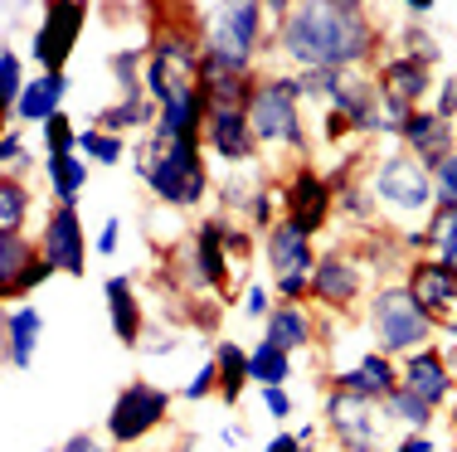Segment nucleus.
I'll list each match as a JSON object with an SVG mask.
<instances>
[{
    "instance_id": "f257e3e1",
    "label": "nucleus",
    "mask_w": 457,
    "mask_h": 452,
    "mask_svg": "<svg viewBox=\"0 0 457 452\" xmlns=\"http://www.w3.org/2000/svg\"><path fill=\"white\" fill-rule=\"evenodd\" d=\"M389 29L361 0H297L278 29L273 59L287 73H375Z\"/></svg>"
},
{
    "instance_id": "f03ea898",
    "label": "nucleus",
    "mask_w": 457,
    "mask_h": 452,
    "mask_svg": "<svg viewBox=\"0 0 457 452\" xmlns=\"http://www.w3.org/2000/svg\"><path fill=\"white\" fill-rule=\"evenodd\" d=\"M248 132H253L258 151L268 166H297L312 160V136H307V117H302V78L287 69H263L244 103Z\"/></svg>"
},
{
    "instance_id": "7ed1b4c3",
    "label": "nucleus",
    "mask_w": 457,
    "mask_h": 452,
    "mask_svg": "<svg viewBox=\"0 0 457 452\" xmlns=\"http://www.w3.org/2000/svg\"><path fill=\"white\" fill-rule=\"evenodd\" d=\"M132 166L137 180L146 185V195L161 210H204L214 195V176H210V156L200 142H166V136L146 132L132 142Z\"/></svg>"
},
{
    "instance_id": "20e7f679",
    "label": "nucleus",
    "mask_w": 457,
    "mask_h": 452,
    "mask_svg": "<svg viewBox=\"0 0 457 452\" xmlns=\"http://www.w3.org/2000/svg\"><path fill=\"white\" fill-rule=\"evenodd\" d=\"M234 224L238 219H228L224 210L220 214H200L195 229L185 234L176 249H170L180 292L220 297V301H238V297H244V287H234L238 267H234V258H228V234H234Z\"/></svg>"
},
{
    "instance_id": "39448f33",
    "label": "nucleus",
    "mask_w": 457,
    "mask_h": 452,
    "mask_svg": "<svg viewBox=\"0 0 457 452\" xmlns=\"http://www.w3.org/2000/svg\"><path fill=\"white\" fill-rule=\"evenodd\" d=\"M365 185H370V200H375V210H379V224L395 229V234L419 229L433 214V176L404 146L375 151L370 166H365Z\"/></svg>"
},
{
    "instance_id": "423d86ee",
    "label": "nucleus",
    "mask_w": 457,
    "mask_h": 452,
    "mask_svg": "<svg viewBox=\"0 0 457 452\" xmlns=\"http://www.w3.org/2000/svg\"><path fill=\"white\" fill-rule=\"evenodd\" d=\"M200 25V45L204 53L238 63V69L263 73V59L278 53V35H268V15L258 0H220V5H200L195 10Z\"/></svg>"
},
{
    "instance_id": "0eeeda50",
    "label": "nucleus",
    "mask_w": 457,
    "mask_h": 452,
    "mask_svg": "<svg viewBox=\"0 0 457 452\" xmlns=\"http://www.w3.org/2000/svg\"><path fill=\"white\" fill-rule=\"evenodd\" d=\"M361 326L370 336V350L389 355V360H404V355L438 341L433 316L413 301V292L404 283H379L375 292H370L365 311H361Z\"/></svg>"
},
{
    "instance_id": "6e6552de",
    "label": "nucleus",
    "mask_w": 457,
    "mask_h": 452,
    "mask_svg": "<svg viewBox=\"0 0 457 452\" xmlns=\"http://www.w3.org/2000/svg\"><path fill=\"white\" fill-rule=\"evenodd\" d=\"M370 292H375V277L370 267L361 263V253L351 249V239L341 243H326L321 258H317V273H312V287H307V301L317 311L336 321H351L365 311Z\"/></svg>"
},
{
    "instance_id": "1a4fd4ad",
    "label": "nucleus",
    "mask_w": 457,
    "mask_h": 452,
    "mask_svg": "<svg viewBox=\"0 0 457 452\" xmlns=\"http://www.w3.org/2000/svg\"><path fill=\"white\" fill-rule=\"evenodd\" d=\"M170 408H176V394L161 390L151 380H127L122 390L112 394V408H107L103 428H107V443L112 448H137L146 443L151 433L170 423Z\"/></svg>"
},
{
    "instance_id": "9d476101",
    "label": "nucleus",
    "mask_w": 457,
    "mask_h": 452,
    "mask_svg": "<svg viewBox=\"0 0 457 452\" xmlns=\"http://www.w3.org/2000/svg\"><path fill=\"white\" fill-rule=\"evenodd\" d=\"M321 428L336 452H385L389 448L385 408L361 399V394L336 390V384H326V394H321Z\"/></svg>"
},
{
    "instance_id": "9b49d317",
    "label": "nucleus",
    "mask_w": 457,
    "mask_h": 452,
    "mask_svg": "<svg viewBox=\"0 0 457 452\" xmlns=\"http://www.w3.org/2000/svg\"><path fill=\"white\" fill-rule=\"evenodd\" d=\"M258 243H263L258 253H263V263H268V283H273L278 301H307L321 243L312 239V234H302L297 224H287V219H278Z\"/></svg>"
},
{
    "instance_id": "f8f14e48",
    "label": "nucleus",
    "mask_w": 457,
    "mask_h": 452,
    "mask_svg": "<svg viewBox=\"0 0 457 452\" xmlns=\"http://www.w3.org/2000/svg\"><path fill=\"white\" fill-rule=\"evenodd\" d=\"M278 200H282V219L297 224L302 234H312V239H321V234L336 224L331 180H326V170L312 166V160H297L292 170H282Z\"/></svg>"
},
{
    "instance_id": "ddd939ff",
    "label": "nucleus",
    "mask_w": 457,
    "mask_h": 452,
    "mask_svg": "<svg viewBox=\"0 0 457 452\" xmlns=\"http://www.w3.org/2000/svg\"><path fill=\"white\" fill-rule=\"evenodd\" d=\"M88 15L93 5H83V0H49L39 10V25L29 35V59H35L39 73H69V59L83 39Z\"/></svg>"
},
{
    "instance_id": "4468645a",
    "label": "nucleus",
    "mask_w": 457,
    "mask_h": 452,
    "mask_svg": "<svg viewBox=\"0 0 457 452\" xmlns=\"http://www.w3.org/2000/svg\"><path fill=\"white\" fill-rule=\"evenodd\" d=\"M35 243H39V253H45V263L54 267V273L73 277V283L88 273L93 243H88V234H83V219H79L73 204H54V210L45 214V229H39Z\"/></svg>"
},
{
    "instance_id": "2eb2a0df",
    "label": "nucleus",
    "mask_w": 457,
    "mask_h": 452,
    "mask_svg": "<svg viewBox=\"0 0 457 452\" xmlns=\"http://www.w3.org/2000/svg\"><path fill=\"white\" fill-rule=\"evenodd\" d=\"M49 277L54 267L45 263V253L29 234H0V307L29 301V292H39Z\"/></svg>"
},
{
    "instance_id": "dca6fc26",
    "label": "nucleus",
    "mask_w": 457,
    "mask_h": 452,
    "mask_svg": "<svg viewBox=\"0 0 457 452\" xmlns=\"http://www.w3.org/2000/svg\"><path fill=\"white\" fill-rule=\"evenodd\" d=\"M200 146H204V156L224 160L228 170H258L263 166V151H258L253 132H248L244 107H210L204 132H200Z\"/></svg>"
},
{
    "instance_id": "f3484780",
    "label": "nucleus",
    "mask_w": 457,
    "mask_h": 452,
    "mask_svg": "<svg viewBox=\"0 0 457 452\" xmlns=\"http://www.w3.org/2000/svg\"><path fill=\"white\" fill-rule=\"evenodd\" d=\"M404 287L413 292V301H419L423 311L433 316V326H448V321H457V267L438 263V258H409L404 267Z\"/></svg>"
},
{
    "instance_id": "a211bd4d",
    "label": "nucleus",
    "mask_w": 457,
    "mask_h": 452,
    "mask_svg": "<svg viewBox=\"0 0 457 452\" xmlns=\"http://www.w3.org/2000/svg\"><path fill=\"white\" fill-rule=\"evenodd\" d=\"M399 384H404L409 394H419V399L428 404V408H438V414H448L453 399H457V380H453L448 360H443L438 341L399 360Z\"/></svg>"
},
{
    "instance_id": "6ab92c4d",
    "label": "nucleus",
    "mask_w": 457,
    "mask_h": 452,
    "mask_svg": "<svg viewBox=\"0 0 457 452\" xmlns=\"http://www.w3.org/2000/svg\"><path fill=\"white\" fill-rule=\"evenodd\" d=\"M263 341L287 355L317 350L321 346V311L312 301H273V311L263 321Z\"/></svg>"
},
{
    "instance_id": "aec40b11",
    "label": "nucleus",
    "mask_w": 457,
    "mask_h": 452,
    "mask_svg": "<svg viewBox=\"0 0 457 452\" xmlns=\"http://www.w3.org/2000/svg\"><path fill=\"white\" fill-rule=\"evenodd\" d=\"M321 380L336 384V390H345V394H361L370 404H385L389 394L399 390V360H389V355H379V350H365V355H355L345 370H331V374H321Z\"/></svg>"
},
{
    "instance_id": "412c9836",
    "label": "nucleus",
    "mask_w": 457,
    "mask_h": 452,
    "mask_svg": "<svg viewBox=\"0 0 457 452\" xmlns=\"http://www.w3.org/2000/svg\"><path fill=\"white\" fill-rule=\"evenodd\" d=\"M103 307H107V321H112L117 346H127V350L146 346V307H141V292H137V277L132 273H112V277H107V283H103Z\"/></svg>"
},
{
    "instance_id": "4be33fe9",
    "label": "nucleus",
    "mask_w": 457,
    "mask_h": 452,
    "mask_svg": "<svg viewBox=\"0 0 457 452\" xmlns=\"http://www.w3.org/2000/svg\"><path fill=\"white\" fill-rule=\"evenodd\" d=\"M375 88L389 93V98H404L409 107H428L423 98H433V88H438V69L423 59H413V53H385L375 69Z\"/></svg>"
},
{
    "instance_id": "5701e85b",
    "label": "nucleus",
    "mask_w": 457,
    "mask_h": 452,
    "mask_svg": "<svg viewBox=\"0 0 457 452\" xmlns=\"http://www.w3.org/2000/svg\"><path fill=\"white\" fill-rule=\"evenodd\" d=\"M45 341V311L35 301H15L0 316V355H5V370H29Z\"/></svg>"
},
{
    "instance_id": "b1692460",
    "label": "nucleus",
    "mask_w": 457,
    "mask_h": 452,
    "mask_svg": "<svg viewBox=\"0 0 457 452\" xmlns=\"http://www.w3.org/2000/svg\"><path fill=\"white\" fill-rule=\"evenodd\" d=\"M399 146H404L423 170H433L457 151V127L443 122L433 107H413V117L404 122V132H399Z\"/></svg>"
},
{
    "instance_id": "393cba45",
    "label": "nucleus",
    "mask_w": 457,
    "mask_h": 452,
    "mask_svg": "<svg viewBox=\"0 0 457 452\" xmlns=\"http://www.w3.org/2000/svg\"><path fill=\"white\" fill-rule=\"evenodd\" d=\"M258 73L238 69V63L220 59V53H200V73H195V88L204 93L210 107H244L248 93H253Z\"/></svg>"
},
{
    "instance_id": "a878e982",
    "label": "nucleus",
    "mask_w": 457,
    "mask_h": 452,
    "mask_svg": "<svg viewBox=\"0 0 457 452\" xmlns=\"http://www.w3.org/2000/svg\"><path fill=\"white\" fill-rule=\"evenodd\" d=\"M331 107L351 122V142L370 146L379 136V88H375V73H345V88H341V98H336Z\"/></svg>"
},
{
    "instance_id": "bb28decb",
    "label": "nucleus",
    "mask_w": 457,
    "mask_h": 452,
    "mask_svg": "<svg viewBox=\"0 0 457 452\" xmlns=\"http://www.w3.org/2000/svg\"><path fill=\"white\" fill-rule=\"evenodd\" d=\"M63 98H69V73H35V78L25 83V93H20L10 122L15 127H45L49 117L63 112Z\"/></svg>"
},
{
    "instance_id": "cd10ccee",
    "label": "nucleus",
    "mask_w": 457,
    "mask_h": 452,
    "mask_svg": "<svg viewBox=\"0 0 457 452\" xmlns=\"http://www.w3.org/2000/svg\"><path fill=\"white\" fill-rule=\"evenodd\" d=\"M404 239V253L409 258H438V263H448L457 267V214L453 210H433L428 219L419 224V229H409V234H399Z\"/></svg>"
},
{
    "instance_id": "c85d7f7f",
    "label": "nucleus",
    "mask_w": 457,
    "mask_h": 452,
    "mask_svg": "<svg viewBox=\"0 0 457 452\" xmlns=\"http://www.w3.org/2000/svg\"><path fill=\"white\" fill-rule=\"evenodd\" d=\"M88 127H103V132H112V136H127V132L146 136L151 127H156V103H151L146 93H141V98H112L107 107H97Z\"/></svg>"
},
{
    "instance_id": "c756f323",
    "label": "nucleus",
    "mask_w": 457,
    "mask_h": 452,
    "mask_svg": "<svg viewBox=\"0 0 457 452\" xmlns=\"http://www.w3.org/2000/svg\"><path fill=\"white\" fill-rule=\"evenodd\" d=\"M214 365H220V404L238 408L244 404V390H248V350L234 336H220L214 341Z\"/></svg>"
},
{
    "instance_id": "7c9ffc66",
    "label": "nucleus",
    "mask_w": 457,
    "mask_h": 452,
    "mask_svg": "<svg viewBox=\"0 0 457 452\" xmlns=\"http://www.w3.org/2000/svg\"><path fill=\"white\" fill-rule=\"evenodd\" d=\"M88 160L73 151V156H45V185H49V195L54 204H73L79 210V195H83V185H88Z\"/></svg>"
},
{
    "instance_id": "2f4dec72",
    "label": "nucleus",
    "mask_w": 457,
    "mask_h": 452,
    "mask_svg": "<svg viewBox=\"0 0 457 452\" xmlns=\"http://www.w3.org/2000/svg\"><path fill=\"white\" fill-rule=\"evenodd\" d=\"M379 408H385V423L399 428V438H404V433H428V428L438 423V408H428L419 394H409L404 384H399V390L389 394Z\"/></svg>"
},
{
    "instance_id": "473e14b6",
    "label": "nucleus",
    "mask_w": 457,
    "mask_h": 452,
    "mask_svg": "<svg viewBox=\"0 0 457 452\" xmlns=\"http://www.w3.org/2000/svg\"><path fill=\"white\" fill-rule=\"evenodd\" d=\"M248 384H258V390H287L292 384V355L268 346V341L258 336L253 350H248Z\"/></svg>"
},
{
    "instance_id": "72a5a7b5",
    "label": "nucleus",
    "mask_w": 457,
    "mask_h": 452,
    "mask_svg": "<svg viewBox=\"0 0 457 452\" xmlns=\"http://www.w3.org/2000/svg\"><path fill=\"white\" fill-rule=\"evenodd\" d=\"M35 214V190L25 176H0V234H25Z\"/></svg>"
},
{
    "instance_id": "f704fd0d",
    "label": "nucleus",
    "mask_w": 457,
    "mask_h": 452,
    "mask_svg": "<svg viewBox=\"0 0 457 452\" xmlns=\"http://www.w3.org/2000/svg\"><path fill=\"white\" fill-rule=\"evenodd\" d=\"M282 219V200H278V176H268V180H258L253 185V195H248L244 204V214H238V224H244L253 239H263L268 229Z\"/></svg>"
},
{
    "instance_id": "c9c22d12",
    "label": "nucleus",
    "mask_w": 457,
    "mask_h": 452,
    "mask_svg": "<svg viewBox=\"0 0 457 452\" xmlns=\"http://www.w3.org/2000/svg\"><path fill=\"white\" fill-rule=\"evenodd\" d=\"M29 73H25V59H20L10 45H0V132H10V112H15L20 93H25Z\"/></svg>"
},
{
    "instance_id": "e433bc0d",
    "label": "nucleus",
    "mask_w": 457,
    "mask_h": 452,
    "mask_svg": "<svg viewBox=\"0 0 457 452\" xmlns=\"http://www.w3.org/2000/svg\"><path fill=\"white\" fill-rule=\"evenodd\" d=\"M107 78L117 83L122 98H141L146 93V49H117L107 59Z\"/></svg>"
},
{
    "instance_id": "4c0bfd02",
    "label": "nucleus",
    "mask_w": 457,
    "mask_h": 452,
    "mask_svg": "<svg viewBox=\"0 0 457 452\" xmlns=\"http://www.w3.org/2000/svg\"><path fill=\"white\" fill-rule=\"evenodd\" d=\"M127 151H132V146H127V136H112V132H103V127H79V156L88 160V166L112 170Z\"/></svg>"
},
{
    "instance_id": "58836bf2",
    "label": "nucleus",
    "mask_w": 457,
    "mask_h": 452,
    "mask_svg": "<svg viewBox=\"0 0 457 452\" xmlns=\"http://www.w3.org/2000/svg\"><path fill=\"white\" fill-rule=\"evenodd\" d=\"M395 45H399V53H413V59H423V63H433L438 69L443 63V45H438V35H433L428 25H399L395 29Z\"/></svg>"
},
{
    "instance_id": "ea45409f",
    "label": "nucleus",
    "mask_w": 457,
    "mask_h": 452,
    "mask_svg": "<svg viewBox=\"0 0 457 452\" xmlns=\"http://www.w3.org/2000/svg\"><path fill=\"white\" fill-rule=\"evenodd\" d=\"M39 142H45V156H73L79 151V127H73L69 112L49 117L45 127H39Z\"/></svg>"
},
{
    "instance_id": "a19ab883",
    "label": "nucleus",
    "mask_w": 457,
    "mask_h": 452,
    "mask_svg": "<svg viewBox=\"0 0 457 452\" xmlns=\"http://www.w3.org/2000/svg\"><path fill=\"white\" fill-rule=\"evenodd\" d=\"M29 166H35V156H29V146H25V127L0 132V176H25Z\"/></svg>"
},
{
    "instance_id": "79ce46f5",
    "label": "nucleus",
    "mask_w": 457,
    "mask_h": 452,
    "mask_svg": "<svg viewBox=\"0 0 457 452\" xmlns=\"http://www.w3.org/2000/svg\"><path fill=\"white\" fill-rule=\"evenodd\" d=\"M297 78H302V103H317V107H331L336 98H341V88H345V73H331V69L297 73Z\"/></svg>"
},
{
    "instance_id": "37998d69",
    "label": "nucleus",
    "mask_w": 457,
    "mask_h": 452,
    "mask_svg": "<svg viewBox=\"0 0 457 452\" xmlns=\"http://www.w3.org/2000/svg\"><path fill=\"white\" fill-rule=\"evenodd\" d=\"M180 399L185 404H204V399H220V365H214V355L200 365V370L185 380V390H180Z\"/></svg>"
},
{
    "instance_id": "c03bdc74",
    "label": "nucleus",
    "mask_w": 457,
    "mask_h": 452,
    "mask_svg": "<svg viewBox=\"0 0 457 452\" xmlns=\"http://www.w3.org/2000/svg\"><path fill=\"white\" fill-rule=\"evenodd\" d=\"M428 176H433V210H453L457 214V151L443 160V166H433Z\"/></svg>"
},
{
    "instance_id": "a18cd8bd",
    "label": "nucleus",
    "mask_w": 457,
    "mask_h": 452,
    "mask_svg": "<svg viewBox=\"0 0 457 452\" xmlns=\"http://www.w3.org/2000/svg\"><path fill=\"white\" fill-rule=\"evenodd\" d=\"M273 301H278L273 283H244V297H238V311H244L248 321H258V326H263V321H268V311H273Z\"/></svg>"
},
{
    "instance_id": "49530a36",
    "label": "nucleus",
    "mask_w": 457,
    "mask_h": 452,
    "mask_svg": "<svg viewBox=\"0 0 457 452\" xmlns=\"http://www.w3.org/2000/svg\"><path fill=\"white\" fill-rule=\"evenodd\" d=\"M409 117H413V107H409L404 98H389V93H379V136H399Z\"/></svg>"
},
{
    "instance_id": "de8ad7c7",
    "label": "nucleus",
    "mask_w": 457,
    "mask_h": 452,
    "mask_svg": "<svg viewBox=\"0 0 457 452\" xmlns=\"http://www.w3.org/2000/svg\"><path fill=\"white\" fill-rule=\"evenodd\" d=\"M428 107L443 117V122L457 127V73H443L438 88H433V103H428Z\"/></svg>"
},
{
    "instance_id": "09e8293b",
    "label": "nucleus",
    "mask_w": 457,
    "mask_h": 452,
    "mask_svg": "<svg viewBox=\"0 0 457 452\" xmlns=\"http://www.w3.org/2000/svg\"><path fill=\"white\" fill-rule=\"evenodd\" d=\"M258 404L268 408V418H273V423H287V418L297 414V404H292V390H258Z\"/></svg>"
},
{
    "instance_id": "8fccbe9b",
    "label": "nucleus",
    "mask_w": 457,
    "mask_h": 452,
    "mask_svg": "<svg viewBox=\"0 0 457 452\" xmlns=\"http://www.w3.org/2000/svg\"><path fill=\"white\" fill-rule=\"evenodd\" d=\"M117 243H122V219H117V214H107L103 229H97V239H93V253L97 258H112Z\"/></svg>"
},
{
    "instance_id": "3c124183",
    "label": "nucleus",
    "mask_w": 457,
    "mask_h": 452,
    "mask_svg": "<svg viewBox=\"0 0 457 452\" xmlns=\"http://www.w3.org/2000/svg\"><path fill=\"white\" fill-rule=\"evenodd\" d=\"M321 142L326 146H341V142H351V122H345L336 107H326L321 112Z\"/></svg>"
},
{
    "instance_id": "603ef678",
    "label": "nucleus",
    "mask_w": 457,
    "mask_h": 452,
    "mask_svg": "<svg viewBox=\"0 0 457 452\" xmlns=\"http://www.w3.org/2000/svg\"><path fill=\"white\" fill-rule=\"evenodd\" d=\"M54 452H117V448L103 443L97 433H73V438H63V443L54 448Z\"/></svg>"
},
{
    "instance_id": "864d4df0",
    "label": "nucleus",
    "mask_w": 457,
    "mask_h": 452,
    "mask_svg": "<svg viewBox=\"0 0 457 452\" xmlns=\"http://www.w3.org/2000/svg\"><path fill=\"white\" fill-rule=\"evenodd\" d=\"M385 452H438V443H433V433H404V438H395Z\"/></svg>"
},
{
    "instance_id": "5fc2aeb1",
    "label": "nucleus",
    "mask_w": 457,
    "mask_h": 452,
    "mask_svg": "<svg viewBox=\"0 0 457 452\" xmlns=\"http://www.w3.org/2000/svg\"><path fill=\"white\" fill-rule=\"evenodd\" d=\"M438 350H443V360H448V370L457 380V321H448V326L438 331Z\"/></svg>"
},
{
    "instance_id": "6e6d98bb",
    "label": "nucleus",
    "mask_w": 457,
    "mask_h": 452,
    "mask_svg": "<svg viewBox=\"0 0 457 452\" xmlns=\"http://www.w3.org/2000/svg\"><path fill=\"white\" fill-rule=\"evenodd\" d=\"M433 0H404V15H409V25H428V15H433Z\"/></svg>"
},
{
    "instance_id": "4d7b16f0",
    "label": "nucleus",
    "mask_w": 457,
    "mask_h": 452,
    "mask_svg": "<svg viewBox=\"0 0 457 452\" xmlns=\"http://www.w3.org/2000/svg\"><path fill=\"white\" fill-rule=\"evenodd\" d=\"M263 452H307V448L297 443V433H273V438L263 443Z\"/></svg>"
},
{
    "instance_id": "13d9d810",
    "label": "nucleus",
    "mask_w": 457,
    "mask_h": 452,
    "mask_svg": "<svg viewBox=\"0 0 457 452\" xmlns=\"http://www.w3.org/2000/svg\"><path fill=\"white\" fill-rule=\"evenodd\" d=\"M220 443H224V448H244V443H248V428H244V423H224V428H220Z\"/></svg>"
},
{
    "instance_id": "bf43d9fd",
    "label": "nucleus",
    "mask_w": 457,
    "mask_h": 452,
    "mask_svg": "<svg viewBox=\"0 0 457 452\" xmlns=\"http://www.w3.org/2000/svg\"><path fill=\"white\" fill-rule=\"evenodd\" d=\"M176 346H180V336H151V341H146V346H141V350H146V355H170Z\"/></svg>"
},
{
    "instance_id": "052dcab7",
    "label": "nucleus",
    "mask_w": 457,
    "mask_h": 452,
    "mask_svg": "<svg viewBox=\"0 0 457 452\" xmlns=\"http://www.w3.org/2000/svg\"><path fill=\"white\" fill-rule=\"evenodd\" d=\"M292 433H297V443L312 452V443H317V438L326 433V428H321V423H302V428H292Z\"/></svg>"
},
{
    "instance_id": "680f3d73",
    "label": "nucleus",
    "mask_w": 457,
    "mask_h": 452,
    "mask_svg": "<svg viewBox=\"0 0 457 452\" xmlns=\"http://www.w3.org/2000/svg\"><path fill=\"white\" fill-rule=\"evenodd\" d=\"M443 423H448V433L457 438V399H453V408H448V414H443Z\"/></svg>"
},
{
    "instance_id": "e2e57ef3",
    "label": "nucleus",
    "mask_w": 457,
    "mask_h": 452,
    "mask_svg": "<svg viewBox=\"0 0 457 452\" xmlns=\"http://www.w3.org/2000/svg\"><path fill=\"white\" fill-rule=\"evenodd\" d=\"M170 452H195V433H190V438H180V443L170 448Z\"/></svg>"
},
{
    "instance_id": "0e129e2a",
    "label": "nucleus",
    "mask_w": 457,
    "mask_h": 452,
    "mask_svg": "<svg viewBox=\"0 0 457 452\" xmlns=\"http://www.w3.org/2000/svg\"><path fill=\"white\" fill-rule=\"evenodd\" d=\"M0 370H5V355H0Z\"/></svg>"
}]
</instances>
